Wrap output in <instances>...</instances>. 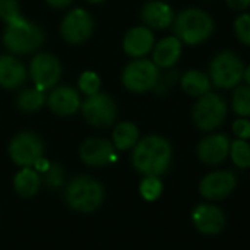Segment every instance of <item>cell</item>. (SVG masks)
<instances>
[{
  "label": "cell",
  "instance_id": "cell-8",
  "mask_svg": "<svg viewBox=\"0 0 250 250\" xmlns=\"http://www.w3.org/2000/svg\"><path fill=\"white\" fill-rule=\"evenodd\" d=\"M81 110L85 122L98 129L110 127L116 122L119 113L117 104L113 97L101 91L86 97L81 105Z\"/></svg>",
  "mask_w": 250,
  "mask_h": 250
},
{
  "label": "cell",
  "instance_id": "cell-37",
  "mask_svg": "<svg viewBox=\"0 0 250 250\" xmlns=\"http://www.w3.org/2000/svg\"><path fill=\"white\" fill-rule=\"evenodd\" d=\"M85 1L92 3V4H100V3H103V1H105V0H85Z\"/></svg>",
  "mask_w": 250,
  "mask_h": 250
},
{
  "label": "cell",
  "instance_id": "cell-4",
  "mask_svg": "<svg viewBox=\"0 0 250 250\" xmlns=\"http://www.w3.org/2000/svg\"><path fill=\"white\" fill-rule=\"evenodd\" d=\"M66 201L67 205L78 212H94L104 201L103 185L94 177L78 176L66 189Z\"/></svg>",
  "mask_w": 250,
  "mask_h": 250
},
{
  "label": "cell",
  "instance_id": "cell-30",
  "mask_svg": "<svg viewBox=\"0 0 250 250\" xmlns=\"http://www.w3.org/2000/svg\"><path fill=\"white\" fill-rule=\"evenodd\" d=\"M139 192L145 201H148V202L157 201L163 193V183L155 176H145V179L141 182Z\"/></svg>",
  "mask_w": 250,
  "mask_h": 250
},
{
  "label": "cell",
  "instance_id": "cell-19",
  "mask_svg": "<svg viewBox=\"0 0 250 250\" xmlns=\"http://www.w3.org/2000/svg\"><path fill=\"white\" fill-rule=\"evenodd\" d=\"M183 42L176 35H168L155 42L152 48V62L158 69H170L173 67L179 59L182 57Z\"/></svg>",
  "mask_w": 250,
  "mask_h": 250
},
{
  "label": "cell",
  "instance_id": "cell-27",
  "mask_svg": "<svg viewBox=\"0 0 250 250\" xmlns=\"http://www.w3.org/2000/svg\"><path fill=\"white\" fill-rule=\"evenodd\" d=\"M0 19L6 25H15L25 19L18 0H0Z\"/></svg>",
  "mask_w": 250,
  "mask_h": 250
},
{
  "label": "cell",
  "instance_id": "cell-21",
  "mask_svg": "<svg viewBox=\"0 0 250 250\" xmlns=\"http://www.w3.org/2000/svg\"><path fill=\"white\" fill-rule=\"evenodd\" d=\"M180 85L189 97L199 98L204 94L209 92L212 83L208 73H205L201 69H190L180 76Z\"/></svg>",
  "mask_w": 250,
  "mask_h": 250
},
{
  "label": "cell",
  "instance_id": "cell-23",
  "mask_svg": "<svg viewBox=\"0 0 250 250\" xmlns=\"http://www.w3.org/2000/svg\"><path fill=\"white\" fill-rule=\"evenodd\" d=\"M139 141V129L132 122H120L113 130V145L119 151L133 148Z\"/></svg>",
  "mask_w": 250,
  "mask_h": 250
},
{
  "label": "cell",
  "instance_id": "cell-25",
  "mask_svg": "<svg viewBox=\"0 0 250 250\" xmlns=\"http://www.w3.org/2000/svg\"><path fill=\"white\" fill-rule=\"evenodd\" d=\"M231 108L240 117H250V86L239 85L231 95Z\"/></svg>",
  "mask_w": 250,
  "mask_h": 250
},
{
  "label": "cell",
  "instance_id": "cell-35",
  "mask_svg": "<svg viewBox=\"0 0 250 250\" xmlns=\"http://www.w3.org/2000/svg\"><path fill=\"white\" fill-rule=\"evenodd\" d=\"M45 3L53 9H66L73 3V0H45Z\"/></svg>",
  "mask_w": 250,
  "mask_h": 250
},
{
  "label": "cell",
  "instance_id": "cell-20",
  "mask_svg": "<svg viewBox=\"0 0 250 250\" xmlns=\"http://www.w3.org/2000/svg\"><path fill=\"white\" fill-rule=\"evenodd\" d=\"M26 67L13 54L0 56V86L4 89H16L26 81Z\"/></svg>",
  "mask_w": 250,
  "mask_h": 250
},
{
  "label": "cell",
  "instance_id": "cell-11",
  "mask_svg": "<svg viewBox=\"0 0 250 250\" xmlns=\"http://www.w3.org/2000/svg\"><path fill=\"white\" fill-rule=\"evenodd\" d=\"M29 76L34 86L41 91L53 89L62 78V63L51 53H37L29 62Z\"/></svg>",
  "mask_w": 250,
  "mask_h": 250
},
{
  "label": "cell",
  "instance_id": "cell-17",
  "mask_svg": "<svg viewBox=\"0 0 250 250\" xmlns=\"http://www.w3.org/2000/svg\"><path fill=\"white\" fill-rule=\"evenodd\" d=\"M192 221L195 227L207 236L218 234L226 227L224 212L218 207L211 205V204L198 205L192 214Z\"/></svg>",
  "mask_w": 250,
  "mask_h": 250
},
{
  "label": "cell",
  "instance_id": "cell-36",
  "mask_svg": "<svg viewBox=\"0 0 250 250\" xmlns=\"http://www.w3.org/2000/svg\"><path fill=\"white\" fill-rule=\"evenodd\" d=\"M243 79L246 81V83L250 86V64L248 67H245V73H243Z\"/></svg>",
  "mask_w": 250,
  "mask_h": 250
},
{
  "label": "cell",
  "instance_id": "cell-7",
  "mask_svg": "<svg viewBox=\"0 0 250 250\" xmlns=\"http://www.w3.org/2000/svg\"><path fill=\"white\" fill-rule=\"evenodd\" d=\"M160 69L145 57L133 59L122 70V85L133 94H145L152 91L158 82Z\"/></svg>",
  "mask_w": 250,
  "mask_h": 250
},
{
  "label": "cell",
  "instance_id": "cell-34",
  "mask_svg": "<svg viewBox=\"0 0 250 250\" xmlns=\"http://www.w3.org/2000/svg\"><path fill=\"white\" fill-rule=\"evenodd\" d=\"M226 3L233 10H246L250 7V0H226Z\"/></svg>",
  "mask_w": 250,
  "mask_h": 250
},
{
  "label": "cell",
  "instance_id": "cell-13",
  "mask_svg": "<svg viewBox=\"0 0 250 250\" xmlns=\"http://www.w3.org/2000/svg\"><path fill=\"white\" fill-rule=\"evenodd\" d=\"M47 105L56 116L69 117L81 110L82 101L79 91L69 85H59L51 89L47 97Z\"/></svg>",
  "mask_w": 250,
  "mask_h": 250
},
{
  "label": "cell",
  "instance_id": "cell-3",
  "mask_svg": "<svg viewBox=\"0 0 250 250\" xmlns=\"http://www.w3.org/2000/svg\"><path fill=\"white\" fill-rule=\"evenodd\" d=\"M45 34L40 25L26 18L15 25H6L3 31V44L12 54H31L41 48Z\"/></svg>",
  "mask_w": 250,
  "mask_h": 250
},
{
  "label": "cell",
  "instance_id": "cell-32",
  "mask_svg": "<svg viewBox=\"0 0 250 250\" xmlns=\"http://www.w3.org/2000/svg\"><path fill=\"white\" fill-rule=\"evenodd\" d=\"M45 174V182L50 188H59L63 180H64V174L60 166L57 164H50L48 170L44 173Z\"/></svg>",
  "mask_w": 250,
  "mask_h": 250
},
{
  "label": "cell",
  "instance_id": "cell-1",
  "mask_svg": "<svg viewBox=\"0 0 250 250\" xmlns=\"http://www.w3.org/2000/svg\"><path fill=\"white\" fill-rule=\"evenodd\" d=\"M173 149L170 142L160 135H149L133 146V167L144 176H161L171 163Z\"/></svg>",
  "mask_w": 250,
  "mask_h": 250
},
{
  "label": "cell",
  "instance_id": "cell-29",
  "mask_svg": "<svg viewBox=\"0 0 250 250\" xmlns=\"http://www.w3.org/2000/svg\"><path fill=\"white\" fill-rule=\"evenodd\" d=\"M177 82H180V73L177 69L170 67L164 73H160L158 82L152 91L155 95H167L168 92H171V89Z\"/></svg>",
  "mask_w": 250,
  "mask_h": 250
},
{
  "label": "cell",
  "instance_id": "cell-26",
  "mask_svg": "<svg viewBox=\"0 0 250 250\" xmlns=\"http://www.w3.org/2000/svg\"><path fill=\"white\" fill-rule=\"evenodd\" d=\"M231 161L239 168H249L250 167V144L245 139H236L230 145Z\"/></svg>",
  "mask_w": 250,
  "mask_h": 250
},
{
  "label": "cell",
  "instance_id": "cell-2",
  "mask_svg": "<svg viewBox=\"0 0 250 250\" xmlns=\"http://www.w3.org/2000/svg\"><path fill=\"white\" fill-rule=\"evenodd\" d=\"M173 29L174 35L183 44L195 47L211 38L215 31V22L207 10L186 7L174 16Z\"/></svg>",
  "mask_w": 250,
  "mask_h": 250
},
{
  "label": "cell",
  "instance_id": "cell-15",
  "mask_svg": "<svg viewBox=\"0 0 250 250\" xmlns=\"http://www.w3.org/2000/svg\"><path fill=\"white\" fill-rule=\"evenodd\" d=\"M123 51L132 59L145 57L152 51L155 45V37L151 28L145 25H138L130 28L123 37Z\"/></svg>",
  "mask_w": 250,
  "mask_h": 250
},
{
  "label": "cell",
  "instance_id": "cell-9",
  "mask_svg": "<svg viewBox=\"0 0 250 250\" xmlns=\"http://www.w3.org/2000/svg\"><path fill=\"white\" fill-rule=\"evenodd\" d=\"M7 151L16 166L34 167L44 157V142L35 132L23 130L10 139Z\"/></svg>",
  "mask_w": 250,
  "mask_h": 250
},
{
  "label": "cell",
  "instance_id": "cell-38",
  "mask_svg": "<svg viewBox=\"0 0 250 250\" xmlns=\"http://www.w3.org/2000/svg\"><path fill=\"white\" fill-rule=\"evenodd\" d=\"M204 1H208V0H204Z\"/></svg>",
  "mask_w": 250,
  "mask_h": 250
},
{
  "label": "cell",
  "instance_id": "cell-6",
  "mask_svg": "<svg viewBox=\"0 0 250 250\" xmlns=\"http://www.w3.org/2000/svg\"><path fill=\"white\" fill-rule=\"evenodd\" d=\"M227 103L217 92H207L198 98L192 110L195 126L202 132H214L227 119Z\"/></svg>",
  "mask_w": 250,
  "mask_h": 250
},
{
  "label": "cell",
  "instance_id": "cell-28",
  "mask_svg": "<svg viewBox=\"0 0 250 250\" xmlns=\"http://www.w3.org/2000/svg\"><path fill=\"white\" fill-rule=\"evenodd\" d=\"M78 88H79V92H82L86 97L100 92V88H101L100 75L94 70H85L83 73H81L78 79Z\"/></svg>",
  "mask_w": 250,
  "mask_h": 250
},
{
  "label": "cell",
  "instance_id": "cell-24",
  "mask_svg": "<svg viewBox=\"0 0 250 250\" xmlns=\"http://www.w3.org/2000/svg\"><path fill=\"white\" fill-rule=\"evenodd\" d=\"M45 101H47L45 91H41V89L34 86V88L22 89L16 95L15 104L23 113H35V111L42 108Z\"/></svg>",
  "mask_w": 250,
  "mask_h": 250
},
{
  "label": "cell",
  "instance_id": "cell-22",
  "mask_svg": "<svg viewBox=\"0 0 250 250\" xmlns=\"http://www.w3.org/2000/svg\"><path fill=\"white\" fill-rule=\"evenodd\" d=\"M41 185L40 173L34 167H22L13 179V189L22 198L34 196Z\"/></svg>",
  "mask_w": 250,
  "mask_h": 250
},
{
  "label": "cell",
  "instance_id": "cell-31",
  "mask_svg": "<svg viewBox=\"0 0 250 250\" xmlns=\"http://www.w3.org/2000/svg\"><path fill=\"white\" fill-rule=\"evenodd\" d=\"M234 34L237 37V40L246 45L250 47V13L245 12L240 13L236 21H234Z\"/></svg>",
  "mask_w": 250,
  "mask_h": 250
},
{
  "label": "cell",
  "instance_id": "cell-12",
  "mask_svg": "<svg viewBox=\"0 0 250 250\" xmlns=\"http://www.w3.org/2000/svg\"><path fill=\"white\" fill-rule=\"evenodd\" d=\"M79 158L89 167H104L117 160L113 142L104 138H89L79 146Z\"/></svg>",
  "mask_w": 250,
  "mask_h": 250
},
{
  "label": "cell",
  "instance_id": "cell-14",
  "mask_svg": "<svg viewBox=\"0 0 250 250\" xmlns=\"http://www.w3.org/2000/svg\"><path fill=\"white\" fill-rule=\"evenodd\" d=\"M237 179L231 171H214L207 174L199 185L201 195L209 201H220L233 193Z\"/></svg>",
  "mask_w": 250,
  "mask_h": 250
},
{
  "label": "cell",
  "instance_id": "cell-18",
  "mask_svg": "<svg viewBox=\"0 0 250 250\" xmlns=\"http://www.w3.org/2000/svg\"><path fill=\"white\" fill-rule=\"evenodd\" d=\"M173 7L163 0H149L141 9V19L151 29H166L174 21Z\"/></svg>",
  "mask_w": 250,
  "mask_h": 250
},
{
  "label": "cell",
  "instance_id": "cell-5",
  "mask_svg": "<svg viewBox=\"0 0 250 250\" xmlns=\"http://www.w3.org/2000/svg\"><path fill=\"white\" fill-rule=\"evenodd\" d=\"M245 64L240 56L231 50H223L217 53L209 62V79L211 83L220 89H233L243 81Z\"/></svg>",
  "mask_w": 250,
  "mask_h": 250
},
{
  "label": "cell",
  "instance_id": "cell-16",
  "mask_svg": "<svg viewBox=\"0 0 250 250\" xmlns=\"http://www.w3.org/2000/svg\"><path fill=\"white\" fill-rule=\"evenodd\" d=\"M231 141L224 133H212L198 145V157L207 166L221 164L230 154Z\"/></svg>",
  "mask_w": 250,
  "mask_h": 250
},
{
  "label": "cell",
  "instance_id": "cell-10",
  "mask_svg": "<svg viewBox=\"0 0 250 250\" xmlns=\"http://www.w3.org/2000/svg\"><path fill=\"white\" fill-rule=\"evenodd\" d=\"M95 22L92 15L83 7L70 9L60 22V35L69 44H82L94 32Z\"/></svg>",
  "mask_w": 250,
  "mask_h": 250
},
{
  "label": "cell",
  "instance_id": "cell-33",
  "mask_svg": "<svg viewBox=\"0 0 250 250\" xmlns=\"http://www.w3.org/2000/svg\"><path fill=\"white\" fill-rule=\"evenodd\" d=\"M233 132L239 139H250V120L246 117H240L233 123Z\"/></svg>",
  "mask_w": 250,
  "mask_h": 250
}]
</instances>
